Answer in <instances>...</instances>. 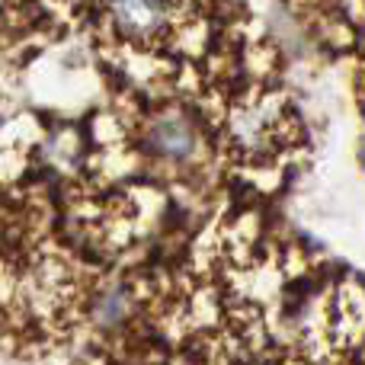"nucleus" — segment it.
Listing matches in <instances>:
<instances>
[{
	"label": "nucleus",
	"mask_w": 365,
	"mask_h": 365,
	"mask_svg": "<svg viewBox=\"0 0 365 365\" xmlns=\"http://www.w3.org/2000/svg\"><path fill=\"white\" fill-rule=\"evenodd\" d=\"M362 164H365V148H362Z\"/></svg>",
	"instance_id": "f03ea898"
},
{
	"label": "nucleus",
	"mask_w": 365,
	"mask_h": 365,
	"mask_svg": "<svg viewBox=\"0 0 365 365\" xmlns=\"http://www.w3.org/2000/svg\"><path fill=\"white\" fill-rule=\"evenodd\" d=\"M151 145L160 154H170V158H186L192 151V135H189L186 122L182 119H160L151 128Z\"/></svg>",
	"instance_id": "f257e3e1"
}]
</instances>
